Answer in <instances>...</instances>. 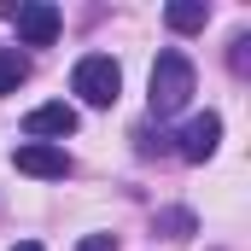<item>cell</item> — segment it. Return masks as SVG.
<instances>
[{
    "label": "cell",
    "mask_w": 251,
    "mask_h": 251,
    "mask_svg": "<svg viewBox=\"0 0 251 251\" xmlns=\"http://www.w3.org/2000/svg\"><path fill=\"white\" fill-rule=\"evenodd\" d=\"M187 100H193V59L176 53V47H164L158 64H152V111L170 117V111H181Z\"/></svg>",
    "instance_id": "cell-1"
},
{
    "label": "cell",
    "mask_w": 251,
    "mask_h": 251,
    "mask_svg": "<svg viewBox=\"0 0 251 251\" xmlns=\"http://www.w3.org/2000/svg\"><path fill=\"white\" fill-rule=\"evenodd\" d=\"M70 88H76L88 105H117V94H123V70H117V59H105V53H88V59H76Z\"/></svg>",
    "instance_id": "cell-2"
},
{
    "label": "cell",
    "mask_w": 251,
    "mask_h": 251,
    "mask_svg": "<svg viewBox=\"0 0 251 251\" xmlns=\"http://www.w3.org/2000/svg\"><path fill=\"white\" fill-rule=\"evenodd\" d=\"M12 164H18L24 176H35V181H64V176H70V152H64V146H47V140H24V146L12 152Z\"/></svg>",
    "instance_id": "cell-3"
},
{
    "label": "cell",
    "mask_w": 251,
    "mask_h": 251,
    "mask_svg": "<svg viewBox=\"0 0 251 251\" xmlns=\"http://www.w3.org/2000/svg\"><path fill=\"white\" fill-rule=\"evenodd\" d=\"M76 123H82V117H76V105H64V100H47V105H35V111L24 117V134L53 146V140H64V134H76Z\"/></svg>",
    "instance_id": "cell-4"
},
{
    "label": "cell",
    "mask_w": 251,
    "mask_h": 251,
    "mask_svg": "<svg viewBox=\"0 0 251 251\" xmlns=\"http://www.w3.org/2000/svg\"><path fill=\"white\" fill-rule=\"evenodd\" d=\"M12 24H18V41H29V47H53V35H59V6H47V0H24V6L12 12Z\"/></svg>",
    "instance_id": "cell-5"
},
{
    "label": "cell",
    "mask_w": 251,
    "mask_h": 251,
    "mask_svg": "<svg viewBox=\"0 0 251 251\" xmlns=\"http://www.w3.org/2000/svg\"><path fill=\"white\" fill-rule=\"evenodd\" d=\"M216 146H222V117H216V111H204V117H193V123L181 128V146H176V152H181L187 164H204Z\"/></svg>",
    "instance_id": "cell-6"
},
{
    "label": "cell",
    "mask_w": 251,
    "mask_h": 251,
    "mask_svg": "<svg viewBox=\"0 0 251 251\" xmlns=\"http://www.w3.org/2000/svg\"><path fill=\"white\" fill-rule=\"evenodd\" d=\"M164 24H170L176 35H193V29L210 24V6H204V0H176V6L164 12Z\"/></svg>",
    "instance_id": "cell-7"
},
{
    "label": "cell",
    "mask_w": 251,
    "mask_h": 251,
    "mask_svg": "<svg viewBox=\"0 0 251 251\" xmlns=\"http://www.w3.org/2000/svg\"><path fill=\"white\" fill-rule=\"evenodd\" d=\"M24 76H29V59L24 53H0V94H18Z\"/></svg>",
    "instance_id": "cell-8"
},
{
    "label": "cell",
    "mask_w": 251,
    "mask_h": 251,
    "mask_svg": "<svg viewBox=\"0 0 251 251\" xmlns=\"http://www.w3.org/2000/svg\"><path fill=\"white\" fill-rule=\"evenodd\" d=\"M158 234L181 240V234H193V216H187V210H164V216H158Z\"/></svg>",
    "instance_id": "cell-9"
},
{
    "label": "cell",
    "mask_w": 251,
    "mask_h": 251,
    "mask_svg": "<svg viewBox=\"0 0 251 251\" xmlns=\"http://www.w3.org/2000/svg\"><path fill=\"white\" fill-rule=\"evenodd\" d=\"M76 251H117V240H111V234H88Z\"/></svg>",
    "instance_id": "cell-10"
},
{
    "label": "cell",
    "mask_w": 251,
    "mask_h": 251,
    "mask_svg": "<svg viewBox=\"0 0 251 251\" xmlns=\"http://www.w3.org/2000/svg\"><path fill=\"white\" fill-rule=\"evenodd\" d=\"M12 251H41V246H35V240H24V246H12Z\"/></svg>",
    "instance_id": "cell-11"
}]
</instances>
